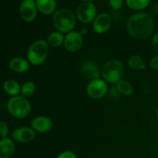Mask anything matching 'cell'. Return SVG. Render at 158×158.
Segmentation results:
<instances>
[{"mask_svg":"<svg viewBox=\"0 0 158 158\" xmlns=\"http://www.w3.org/2000/svg\"><path fill=\"white\" fill-rule=\"evenodd\" d=\"M150 67L151 69H155V70H158V54L156 55L150 61Z\"/></svg>","mask_w":158,"mask_h":158,"instance_id":"cell-26","label":"cell"},{"mask_svg":"<svg viewBox=\"0 0 158 158\" xmlns=\"http://www.w3.org/2000/svg\"><path fill=\"white\" fill-rule=\"evenodd\" d=\"M121 94H120V93L118 92V90L117 89V87L116 86H114V87H112L111 88V91H110V96L112 97V98H114V99H118V98H119V96H120Z\"/></svg>","mask_w":158,"mask_h":158,"instance_id":"cell-27","label":"cell"},{"mask_svg":"<svg viewBox=\"0 0 158 158\" xmlns=\"http://www.w3.org/2000/svg\"><path fill=\"white\" fill-rule=\"evenodd\" d=\"M155 21L146 12H137L131 16L127 21V31L135 40H146L154 32Z\"/></svg>","mask_w":158,"mask_h":158,"instance_id":"cell-1","label":"cell"},{"mask_svg":"<svg viewBox=\"0 0 158 158\" xmlns=\"http://www.w3.org/2000/svg\"><path fill=\"white\" fill-rule=\"evenodd\" d=\"M108 92V86L106 81H105L103 79H97L89 81L86 87V94L87 95L94 99V100H99L102 99Z\"/></svg>","mask_w":158,"mask_h":158,"instance_id":"cell-7","label":"cell"},{"mask_svg":"<svg viewBox=\"0 0 158 158\" xmlns=\"http://www.w3.org/2000/svg\"><path fill=\"white\" fill-rule=\"evenodd\" d=\"M36 136V132L30 127L18 128L11 132V139L17 143H27L33 141Z\"/></svg>","mask_w":158,"mask_h":158,"instance_id":"cell-10","label":"cell"},{"mask_svg":"<svg viewBox=\"0 0 158 158\" xmlns=\"http://www.w3.org/2000/svg\"><path fill=\"white\" fill-rule=\"evenodd\" d=\"M49 44L44 40H37L32 43L27 51V59L33 66L42 65L48 56Z\"/></svg>","mask_w":158,"mask_h":158,"instance_id":"cell-3","label":"cell"},{"mask_svg":"<svg viewBox=\"0 0 158 158\" xmlns=\"http://www.w3.org/2000/svg\"><path fill=\"white\" fill-rule=\"evenodd\" d=\"M15 153V143L10 138L1 139L0 141V158H10Z\"/></svg>","mask_w":158,"mask_h":158,"instance_id":"cell-15","label":"cell"},{"mask_svg":"<svg viewBox=\"0 0 158 158\" xmlns=\"http://www.w3.org/2000/svg\"><path fill=\"white\" fill-rule=\"evenodd\" d=\"M9 130H8V125L5 120H1L0 122V136L1 139H5L7 138Z\"/></svg>","mask_w":158,"mask_h":158,"instance_id":"cell-23","label":"cell"},{"mask_svg":"<svg viewBox=\"0 0 158 158\" xmlns=\"http://www.w3.org/2000/svg\"><path fill=\"white\" fill-rule=\"evenodd\" d=\"M6 109L8 113L15 118H27L31 110V106L28 99L21 95L11 97L6 103Z\"/></svg>","mask_w":158,"mask_h":158,"instance_id":"cell-5","label":"cell"},{"mask_svg":"<svg viewBox=\"0 0 158 158\" xmlns=\"http://www.w3.org/2000/svg\"><path fill=\"white\" fill-rule=\"evenodd\" d=\"M3 89L6 94L14 97V96H18L20 94L21 86L15 80H6L3 83Z\"/></svg>","mask_w":158,"mask_h":158,"instance_id":"cell-17","label":"cell"},{"mask_svg":"<svg viewBox=\"0 0 158 158\" xmlns=\"http://www.w3.org/2000/svg\"><path fill=\"white\" fill-rule=\"evenodd\" d=\"M152 45L154 47V49L158 52V31H156L154 36H153V39H152Z\"/></svg>","mask_w":158,"mask_h":158,"instance_id":"cell-28","label":"cell"},{"mask_svg":"<svg viewBox=\"0 0 158 158\" xmlns=\"http://www.w3.org/2000/svg\"><path fill=\"white\" fill-rule=\"evenodd\" d=\"M109 5L113 9H120L123 5H124V1L123 0H110L109 1Z\"/></svg>","mask_w":158,"mask_h":158,"instance_id":"cell-24","label":"cell"},{"mask_svg":"<svg viewBox=\"0 0 158 158\" xmlns=\"http://www.w3.org/2000/svg\"><path fill=\"white\" fill-rule=\"evenodd\" d=\"M96 6L91 1L81 2L76 9V17L83 24H88L94 22L97 16Z\"/></svg>","mask_w":158,"mask_h":158,"instance_id":"cell-6","label":"cell"},{"mask_svg":"<svg viewBox=\"0 0 158 158\" xmlns=\"http://www.w3.org/2000/svg\"><path fill=\"white\" fill-rule=\"evenodd\" d=\"M126 5L130 9L142 12V10L145 9L150 5V1L149 0H127Z\"/></svg>","mask_w":158,"mask_h":158,"instance_id":"cell-21","label":"cell"},{"mask_svg":"<svg viewBox=\"0 0 158 158\" xmlns=\"http://www.w3.org/2000/svg\"><path fill=\"white\" fill-rule=\"evenodd\" d=\"M81 75L90 81L100 79L102 76L101 69L94 61H84L81 66Z\"/></svg>","mask_w":158,"mask_h":158,"instance_id":"cell-12","label":"cell"},{"mask_svg":"<svg viewBox=\"0 0 158 158\" xmlns=\"http://www.w3.org/2000/svg\"><path fill=\"white\" fill-rule=\"evenodd\" d=\"M36 6L38 11L44 15H51L56 11V2L55 0H37Z\"/></svg>","mask_w":158,"mask_h":158,"instance_id":"cell-16","label":"cell"},{"mask_svg":"<svg viewBox=\"0 0 158 158\" xmlns=\"http://www.w3.org/2000/svg\"><path fill=\"white\" fill-rule=\"evenodd\" d=\"M53 127V121L50 118L46 116L35 117L31 122V128L35 132L44 133L49 131Z\"/></svg>","mask_w":158,"mask_h":158,"instance_id":"cell-13","label":"cell"},{"mask_svg":"<svg viewBox=\"0 0 158 158\" xmlns=\"http://www.w3.org/2000/svg\"><path fill=\"white\" fill-rule=\"evenodd\" d=\"M36 86L33 81H26L21 85V90H20V95L26 99L29 97L32 96L33 94L35 93Z\"/></svg>","mask_w":158,"mask_h":158,"instance_id":"cell-22","label":"cell"},{"mask_svg":"<svg viewBox=\"0 0 158 158\" xmlns=\"http://www.w3.org/2000/svg\"><path fill=\"white\" fill-rule=\"evenodd\" d=\"M101 72L105 81L117 84L122 80L124 75V66L118 59H110L104 64Z\"/></svg>","mask_w":158,"mask_h":158,"instance_id":"cell-4","label":"cell"},{"mask_svg":"<svg viewBox=\"0 0 158 158\" xmlns=\"http://www.w3.org/2000/svg\"><path fill=\"white\" fill-rule=\"evenodd\" d=\"M80 33L83 36V35H86L87 33H88V28L87 27H83V28H81V31H80Z\"/></svg>","mask_w":158,"mask_h":158,"instance_id":"cell-29","label":"cell"},{"mask_svg":"<svg viewBox=\"0 0 158 158\" xmlns=\"http://www.w3.org/2000/svg\"><path fill=\"white\" fill-rule=\"evenodd\" d=\"M82 44H83V38L82 35L80 33V31H72L65 35V41L63 45L68 52L75 53L81 48Z\"/></svg>","mask_w":158,"mask_h":158,"instance_id":"cell-9","label":"cell"},{"mask_svg":"<svg viewBox=\"0 0 158 158\" xmlns=\"http://www.w3.org/2000/svg\"><path fill=\"white\" fill-rule=\"evenodd\" d=\"M65 35L60 31H53L47 36V44L52 47H59L64 44Z\"/></svg>","mask_w":158,"mask_h":158,"instance_id":"cell-18","label":"cell"},{"mask_svg":"<svg viewBox=\"0 0 158 158\" xmlns=\"http://www.w3.org/2000/svg\"><path fill=\"white\" fill-rule=\"evenodd\" d=\"M128 65L133 70H143L146 68V65H145L143 59L139 55L131 56L128 60Z\"/></svg>","mask_w":158,"mask_h":158,"instance_id":"cell-19","label":"cell"},{"mask_svg":"<svg viewBox=\"0 0 158 158\" xmlns=\"http://www.w3.org/2000/svg\"><path fill=\"white\" fill-rule=\"evenodd\" d=\"M117 89L118 90V92L120 93L121 95L124 96H131L133 94V87L131 85V83L126 80H121L119 81L117 84H116Z\"/></svg>","mask_w":158,"mask_h":158,"instance_id":"cell-20","label":"cell"},{"mask_svg":"<svg viewBox=\"0 0 158 158\" xmlns=\"http://www.w3.org/2000/svg\"><path fill=\"white\" fill-rule=\"evenodd\" d=\"M56 158H78L77 156L71 151H64L60 153Z\"/></svg>","mask_w":158,"mask_h":158,"instance_id":"cell-25","label":"cell"},{"mask_svg":"<svg viewBox=\"0 0 158 158\" xmlns=\"http://www.w3.org/2000/svg\"><path fill=\"white\" fill-rule=\"evenodd\" d=\"M30 65L31 63L28 61V59L20 57V56L13 57L9 61V64H8L10 69L17 73H22V72L28 71L30 69Z\"/></svg>","mask_w":158,"mask_h":158,"instance_id":"cell-14","label":"cell"},{"mask_svg":"<svg viewBox=\"0 0 158 158\" xmlns=\"http://www.w3.org/2000/svg\"><path fill=\"white\" fill-rule=\"evenodd\" d=\"M156 115H157V117H158V108H157V110H156Z\"/></svg>","mask_w":158,"mask_h":158,"instance_id":"cell-30","label":"cell"},{"mask_svg":"<svg viewBox=\"0 0 158 158\" xmlns=\"http://www.w3.org/2000/svg\"><path fill=\"white\" fill-rule=\"evenodd\" d=\"M76 14L69 8L61 7L52 16V23L54 27L62 33H69L73 31L76 25Z\"/></svg>","mask_w":158,"mask_h":158,"instance_id":"cell-2","label":"cell"},{"mask_svg":"<svg viewBox=\"0 0 158 158\" xmlns=\"http://www.w3.org/2000/svg\"><path fill=\"white\" fill-rule=\"evenodd\" d=\"M111 27V17L108 13L102 12L96 16L93 22V29L96 33H106Z\"/></svg>","mask_w":158,"mask_h":158,"instance_id":"cell-11","label":"cell"},{"mask_svg":"<svg viewBox=\"0 0 158 158\" xmlns=\"http://www.w3.org/2000/svg\"><path fill=\"white\" fill-rule=\"evenodd\" d=\"M21 19L26 22H32L37 16V6L34 0H24L19 4V7Z\"/></svg>","mask_w":158,"mask_h":158,"instance_id":"cell-8","label":"cell"}]
</instances>
